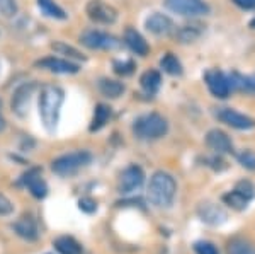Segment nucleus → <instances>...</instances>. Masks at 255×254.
I'll return each mask as SVG.
<instances>
[{
	"instance_id": "f257e3e1",
	"label": "nucleus",
	"mask_w": 255,
	"mask_h": 254,
	"mask_svg": "<svg viewBox=\"0 0 255 254\" xmlns=\"http://www.w3.org/2000/svg\"><path fill=\"white\" fill-rule=\"evenodd\" d=\"M65 102V91L60 85L46 84L39 91V116L48 132H55L60 123L61 106Z\"/></svg>"
},
{
	"instance_id": "f03ea898",
	"label": "nucleus",
	"mask_w": 255,
	"mask_h": 254,
	"mask_svg": "<svg viewBox=\"0 0 255 254\" xmlns=\"http://www.w3.org/2000/svg\"><path fill=\"white\" fill-rule=\"evenodd\" d=\"M177 193V183L168 173L157 171L148 183V200L158 208H168L174 203Z\"/></svg>"
},
{
	"instance_id": "7ed1b4c3",
	"label": "nucleus",
	"mask_w": 255,
	"mask_h": 254,
	"mask_svg": "<svg viewBox=\"0 0 255 254\" xmlns=\"http://www.w3.org/2000/svg\"><path fill=\"white\" fill-rule=\"evenodd\" d=\"M133 135L139 140H158L168 132V123L162 114L146 113L133 121Z\"/></svg>"
},
{
	"instance_id": "20e7f679",
	"label": "nucleus",
	"mask_w": 255,
	"mask_h": 254,
	"mask_svg": "<svg viewBox=\"0 0 255 254\" xmlns=\"http://www.w3.org/2000/svg\"><path fill=\"white\" fill-rule=\"evenodd\" d=\"M90 162H92V154L89 150H75V152L63 154L58 159H55L51 162V171L60 178H70L79 173L80 169L87 167Z\"/></svg>"
},
{
	"instance_id": "39448f33",
	"label": "nucleus",
	"mask_w": 255,
	"mask_h": 254,
	"mask_svg": "<svg viewBox=\"0 0 255 254\" xmlns=\"http://www.w3.org/2000/svg\"><path fill=\"white\" fill-rule=\"evenodd\" d=\"M255 198V184L249 179H242L235 184L232 191L223 195V203L228 205L232 210L237 212H244L249 203Z\"/></svg>"
},
{
	"instance_id": "423d86ee",
	"label": "nucleus",
	"mask_w": 255,
	"mask_h": 254,
	"mask_svg": "<svg viewBox=\"0 0 255 254\" xmlns=\"http://www.w3.org/2000/svg\"><path fill=\"white\" fill-rule=\"evenodd\" d=\"M80 43L85 48H89V50H104V51L118 50L123 44L119 38H116L114 34H109V32L99 31V29H89L82 32Z\"/></svg>"
},
{
	"instance_id": "0eeeda50",
	"label": "nucleus",
	"mask_w": 255,
	"mask_h": 254,
	"mask_svg": "<svg viewBox=\"0 0 255 254\" xmlns=\"http://www.w3.org/2000/svg\"><path fill=\"white\" fill-rule=\"evenodd\" d=\"M165 7L179 15H186V17L209 14V5L204 0H165Z\"/></svg>"
},
{
	"instance_id": "6e6552de",
	"label": "nucleus",
	"mask_w": 255,
	"mask_h": 254,
	"mask_svg": "<svg viewBox=\"0 0 255 254\" xmlns=\"http://www.w3.org/2000/svg\"><path fill=\"white\" fill-rule=\"evenodd\" d=\"M215 116L218 121L225 123L226 126H232L235 130H252L255 128V120L247 114H242L232 108H215Z\"/></svg>"
},
{
	"instance_id": "1a4fd4ad",
	"label": "nucleus",
	"mask_w": 255,
	"mask_h": 254,
	"mask_svg": "<svg viewBox=\"0 0 255 254\" xmlns=\"http://www.w3.org/2000/svg\"><path fill=\"white\" fill-rule=\"evenodd\" d=\"M85 10H87L89 19L96 24L109 26V24L116 22L118 19V10L113 5H109V3L101 2V0H90Z\"/></svg>"
},
{
	"instance_id": "9d476101",
	"label": "nucleus",
	"mask_w": 255,
	"mask_h": 254,
	"mask_svg": "<svg viewBox=\"0 0 255 254\" xmlns=\"http://www.w3.org/2000/svg\"><path fill=\"white\" fill-rule=\"evenodd\" d=\"M143 181H145V173L139 166H128L119 176L118 190L121 195H131L141 188Z\"/></svg>"
},
{
	"instance_id": "9b49d317",
	"label": "nucleus",
	"mask_w": 255,
	"mask_h": 254,
	"mask_svg": "<svg viewBox=\"0 0 255 254\" xmlns=\"http://www.w3.org/2000/svg\"><path fill=\"white\" fill-rule=\"evenodd\" d=\"M34 89H36V82H24V84H20L14 91V94H12L10 108L19 118H24L27 114V108H29V102H31L32 94H34Z\"/></svg>"
},
{
	"instance_id": "f8f14e48",
	"label": "nucleus",
	"mask_w": 255,
	"mask_h": 254,
	"mask_svg": "<svg viewBox=\"0 0 255 254\" xmlns=\"http://www.w3.org/2000/svg\"><path fill=\"white\" fill-rule=\"evenodd\" d=\"M204 82H206L209 92L215 97H218V99H226L230 96V92H232L228 84V77L221 70H218V68H211V70L204 73Z\"/></svg>"
},
{
	"instance_id": "ddd939ff",
	"label": "nucleus",
	"mask_w": 255,
	"mask_h": 254,
	"mask_svg": "<svg viewBox=\"0 0 255 254\" xmlns=\"http://www.w3.org/2000/svg\"><path fill=\"white\" fill-rule=\"evenodd\" d=\"M36 67L44 68L53 73H79L80 65L72 60H67L63 56H44L36 61Z\"/></svg>"
},
{
	"instance_id": "4468645a",
	"label": "nucleus",
	"mask_w": 255,
	"mask_h": 254,
	"mask_svg": "<svg viewBox=\"0 0 255 254\" xmlns=\"http://www.w3.org/2000/svg\"><path fill=\"white\" fill-rule=\"evenodd\" d=\"M19 184L26 186L29 190V193L38 200H43L48 195V184L44 183V179L41 178V169L39 167H32L27 171L26 174L20 178Z\"/></svg>"
},
{
	"instance_id": "2eb2a0df",
	"label": "nucleus",
	"mask_w": 255,
	"mask_h": 254,
	"mask_svg": "<svg viewBox=\"0 0 255 254\" xmlns=\"http://www.w3.org/2000/svg\"><path fill=\"white\" fill-rule=\"evenodd\" d=\"M197 217L208 225H221L228 220V214L223 207L213 203V202H203L197 207Z\"/></svg>"
},
{
	"instance_id": "dca6fc26",
	"label": "nucleus",
	"mask_w": 255,
	"mask_h": 254,
	"mask_svg": "<svg viewBox=\"0 0 255 254\" xmlns=\"http://www.w3.org/2000/svg\"><path fill=\"white\" fill-rule=\"evenodd\" d=\"M206 145L213 152H216L218 155L221 154H233V142L228 137V133H225L223 130H209L206 135Z\"/></svg>"
},
{
	"instance_id": "f3484780",
	"label": "nucleus",
	"mask_w": 255,
	"mask_h": 254,
	"mask_svg": "<svg viewBox=\"0 0 255 254\" xmlns=\"http://www.w3.org/2000/svg\"><path fill=\"white\" fill-rule=\"evenodd\" d=\"M146 31H150L155 36H167L174 31V22L170 17H167L165 14H160V12H153L146 20H145Z\"/></svg>"
},
{
	"instance_id": "a211bd4d",
	"label": "nucleus",
	"mask_w": 255,
	"mask_h": 254,
	"mask_svg": "<svg viewBox=\"0 0 255 254\" xmlns=\"http://www.w3.org/2000/svg\"><path fill=\"white\" fill-rule=\"evenodd\" d=\"M12 231H14L20 239L27 241V243H34L39 237L38 225H36V222L31 217H20V219H17L12 224Z\"/></svg>"
},
{
	"instance_id": "6ab92c4d",
	"label": "nucleus",
	"mask_w": 255,
	"mask_h": 254,
	"mask_svg": "<svg viewBox=\"0 0 255 254\" xmlns=\"http://www.w3.org/2000/svg\"><path fill=\"white\" fill-rule=\"evenodd\" d=\"M123 39H125L126 46L133 53H136L138 56H146L148 53H150V44H148L146 39L143 38L136 29H133V27H128L125 31Z\"/></svg>"
},
{
	"instance_id": "aec40b11",
	"label": "nucleus",
	"mask_w": 255,
	"mask_h": 254,
	"mask_svg": "<svg viewBox=\"0 0 255 254\" xmlns=\"http://www.w3.org/2000/svg\"><path fill=\"white\" fill-rule=\"evenodd\" d=\"M97 87H99V91H101L102 96L109 97V99H118V97L123 96L126 91V87H125L123 82L114 80V79H108V77H104V79L99 80Z\"/></svg>"
},
{
	"instance_id": "412c9836",
	"label": "nucleus",
	"mask_w": 255,
	"mask_h": 254,
	"mask_svg": "<svg viewBox=\"0 0 255 254\" xmlns=\"http://www.w3.org/2000/svg\"><path fill=\"white\" fill-rule=\"evenodd\" d=\"M203 34V27L197 26V24H186V26H180L175 31V39L179 43H194L196 39L201 38Z\"/></svg>"
},
{
	"instance_id": "4be33fe9",
	"label": "nucleus",
	"mask_w": 255,
	"mask_h": 254,
	"mask_svg": "<svg viewBox=\"0 0 255 254\" xmlns=\"http://www.w3.org/2000/svg\"><path fill=\"white\" fill-rule=\"evenodd\" d=\"M226 254H255V246L245 237H233L226 244Z\"/></svg>"
},
{
	"instance_id": "5701e85b",
	"label": "nucleus",
	"mask_w": 255,
	"mask_h": 254,
	"mask_svg": "<svg viewBox=\"0 0 255 254\" xmlns=\"http://www.w3.org/2000/svg\"><path fill=\"white\" fill-rule=\"evenodd\" d=\"M53 246H55V249L60 254H84L82 246L77 243L73 237H68V236H61L58 239H55Z\"/></svg>"
},
{
	"instance_id": "b1692460",
	"label": "nucleus",
	"mask_w": 255,
	"mask_h": 254,
	"mask_svg": "<svg viewBox=\"0 0 255 254\" xmlns=\"http://www.w3.org/2000/svg\"><path fill=\"white\" fill-rule=\"evenodd\" d=\"M111 118V108L108 104H102V102H99L96 106V111H94V118L92 121H90V132H99L101 128H104L106 123L109 121Z\"/></svg>"
},
{
	"instance_id": "393cba45",
	"label": "nucleus",
	"mask_w": 255,
	"mask_h": 254,
	"mask_svg": "<svg viewBox=\"0 0 255 254\" xmlns=\"http://www.w3.org/2000/svg\"><path fill=\"white\" fill-rule=\"evenodd\" d=\"M139 84H141L143 91L146 94H157L160 85H162V77H160V72L157 70H146L139 77Z\"/></svg>"
},
{
	"instance_id": "a878e982",
	"label": "nucleus",
	"mask_w": 255,
	"mask_h": 254,
	"mask_svg": "<svg viewBox=\"0 0 255 254\" xmlns=\"http://www.w3.org/2000/svg\"><path fill=\"white\" fill-rule=\"evenodd\" d=\"M38 7L46 17L56 19V20H65L68 17L67 12H65L55 0H38Z\"/></svg>"
},
{
	"instance_id": "bb28decb",
	"label": "nucleus",
	"mask_w": 255,
	"mask_h": 254,
	"mask_svg": "<svg viewBox=\"0 0 255 254\" xmlns=\"http://www.w3.org/2000/svg\"><path fill=\"white\" fill-rule=\"evenodd\" d=\"M51 50L67 60H82V61L85 60V56L82 55V51H79L73 46H70L67 43H63V41H55V43L51 44Z\"/></svg>"
},
{
	"instance_id": "cd10ccee",
	"label": "nucleus",
	"mask_w": 255,
	"mask_h": 254,
	"mask_svg": "<svg viewBox=\"0 0 255 254\" xmlns=\"http://www.w3.org/2000/svg\"><path fill=\"white\" fill-rule=\"evenodd\" d=\"M160 67L163 68V72L168 75H182V63L174 53H167L163 55V58L160 60Z\"/></svg>"
},
{
	"instance_id": "c85d7f7f",
	"label": "nucleus",
	"mask_w": 255,
	"mask_h": 254,
	"mask_svg": "<svg viewBox=\"0 0 255 254\" xmlns=\"http://www.w3.org/2000/svg\"><path fill=\"white\" fill-rule=\"evenodd\" d=\"M226 77H228V84L232 91L249 94V91H247V75H242V73H238V72H232Z\"/></svg>"
},
{
	"instance_id": "c756f323",
	"label": "nucleus",
	"mask_w": 255,
	"mask_h": 254,
	"mask_svg": "<svg viewBox=\"0 0 255 254\" xmlns=\"http://www.w3.org/2000/svg\"><path fill=\"white\" fill-rule=\"evenodd\" d=\"M114 67V72L118 73V75H131V73L134 72V68H136V65H134L133 60H116L113 63Z\"/></svg>"
},
{
	"instance_id": "7c9ffc66",
	"label": "nucleus",
	"mask_w": 255,
	"mask_h": 254,
	"mask_svg": "<svg viewBox=\"0 0 255 254\" xmlns=\"http://www.w3.org/2000/svg\"><path fill=\"white\" fill-rule=\"evenodd\" d=\"M237 159L242 167H245V169H249V171H255V152L254 150H250V149L242 150L240 154H237Z\"/></svg>"
},
{
	"instance_id": "2f4dec72",
	"label": "nucleus",
	"mask_w": 255,
	"mask_h": 254,
	"mask_svg": "<svg viewBox=\"0 0 255 254\" xmlns=\"http://www.w3.org/2000/svg\"><path fill=\"white\" fill-rule=\"evenodd\" d=\"M17 14V0H0V15L14 17Z\"/></svg>"
},
{
	"instance_id": "473e14b6",
	"label": "nucleus",
	"mask_w": 255,
	"mask_h": 254,
	"mask_svg": "<svg viewBox=\"0 0 255 254\" xmlns=\"http://www.w3.org/2000/svg\"><path fill=\"white\" fill-rule=\"evenodd\" d=\"M194 253L196 254H220L218 248L209 241H197L194 243Z\"/></svg>"
},
{
	"instance_id": "72a5a7b5",
	"label": "nucleus",
	"mask_w": 255,
	"mask_h": 254,
	"mask_svg": "<svg viewBox=\"0 0 255 254\" xmlns=\"http://www.w3.org/2000/svg\"><path fill=\"white\" fill-rule=\"evenodd\" d=\"M79 208L85 214H94L97 210V202L90 196H84V198L79 200Z\"/></svg>"
},
{
	"instance_id": "f704fd0d",
	"label": "nucleus",
	"mask_w": 255,
	"mask_h": 254,
	"mask_svg": "<svg viewBox=\"0 0 255 254\" xmlns=\"http://www.w3.org/2000/svg\"><path fill=\"white\" fill-rule=\"evenodd\" d=\"M12 212H14V203H12L5 195L0 193V217L10 215Z\"/></svg>"
},
{
	"instance_id": "c9c22d12",
	"label": "nucleus",
	"mask_w": 255,
	"mask_h": 254,
	"mask_svg": "<svg viewBox=\"0 0 255 254\" xmlns=\"http://www.w3.org/2000/svg\"><path fill=\"white\" fill-rule=\"evenodd\" d=\"M208 162H211V164H209V166H211L215 171H221V169H225V167H226V162L223 161V159L220 157V155H216V157L208 159Z\"/></svg>"
},
{
	"instance_id": "e433bc0d",
	"label": "nucleus",
	"mask_w": 255,
	"mask_h": 254,
	"mask_svg": "<svg viewBox=\"0 0 255 254\" xmlns=\"http://www.w3.org/2000/svg\"><path fill=\"white\" fill-rule=\"evenodd\" d=\"M233 3L244 10H254L255 9V0H233Z\"/></svg>"
},
{
	"instance_id": "4c0bfd02",
	"label": "nucleus",
	"mask_w": 255,
	"mask_h": 254,
	"mask_svg": "<svg viewBox=\"0 0 255 254\" xmlns=\"http://www.w3.org/2000/svg\"><path fill=\"white\" fill-rule=\"evenodd\" d=\"M247 91L249 94H255V75H247Z\"/></svg>"
},
{
	"instance_id": "58836bf2",
	"label": "nucleus",
	"mask_w": 255,
	"mask_h": 254,
	"mask_svg": "<svg viewBox=\"0 0 255 254\" xmlns=\"http://www.w3.org/2000/svg\"><path fill=\"white\" fill-rule=\"evenodd\" d=\"M5 128V118L2 116V113H0V132Z\"/></svg>"
},
{
	"instance_id": "ea45409f",
	"label": "nucleus",
	"mask_w": 255,
	"mask_h": 254,
	"mask_svg": "<svg viewBox=\"0 0 255 254\" xmlns=\"http://www.w3.org/2000/svg\"><path fill=\"white\" fill-rule=\"evenodd\" d=\"M250 27H252V29H255V17L250 20Z\"/></svg>"
},
{
	"instance_id": "a19ab883",
	"label": "nucleus",
	"mask_w": 255,
	"mask_h": 254,
	"mask_svg": "<svg viewBox=\"0 0 255 254\" xmlns=\"http://www.w3.org/2000/svg\"><path fill=\"white\" fill-rule=\"evenodd\" d=\"M0 109H2V101H0Z\"/></svg>"
}]
</instances>
